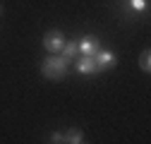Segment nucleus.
I'll return each mask as SVG.
<instances>
[{"label": "nucleus", "mask_w": 151, "mask_h": 144, "mask_svg": "<svg viewBox=\"0 0 151 144\" xmlns=\"http://www.w3.org/2000/svg\"><path fill=\"white\" fill-rule=\"evenodd\" d=\"M67 67H70L67 58H63L60 53H50L46 60H41V75L46 79H63L67 75Z\"/></svg>", "instance_id": "f257e3e1"}, {"label": "nucleus", "mask_w": 151, "mask_h": 144, "mask_svg": "<svg viewBox=\"0 0 151 144\" xmlns=\"http://www.w3.org/2000/svg\"><path fill=\"white\" fill-rule=\"evenodd\" d=\"M63 46H65V36H63V31L50 29V31L43 34V48H46L48 53H60Z\"/></svg>", "instance_id": "f03ea898"}, {"label": "nucleus", "mask_w": 151, "mask_h": 144, "mask_svg": "<svg viewBox=\"0 0 151 144\" xmlns=\"http://www.w3.org/2000/svg\"><path fill=\"white\" fill-rule=\"evenodd\" d=\"M79 41V53L82 55H96V53L101 50V41H99V36H93V34H86L82 36Z\"/></svg>", "instance_id": "7ed1b4c3"}, {"label": "nucleus", "mask_w": 151, "mask_h": 144, "mask_svg": "<svg viewBox=\"0 0 151 144\" xmlns=\"http://www.w3.org/2000/svg\"><path fill=\"white\" fill-rule=\"evenodd\" d=\"M74 60H77L74 63V70H77L79 75H96V72H101L93 55H82V58H74Z\"/></svg>", "instance_id": "20e7f679"}, {"label": "nucleus", "mask_w": 151, "mask_h": 144, "mask_svg": "<svg viewBox=\"0 0 151 144\" xmlns=\"http://www.w3.org/2000/svg\"><path fill=\"white\" fill-rule=\"evenodd\" d=\"M96 65H99V70H110V67H115V63H118V58H115V53H110V50H99L96 55Z\"/></svg>", "instance_id": "39448f33"}, {"label": "nucleus", "mask_w": 151, "mask_h": 144, "mask_svg": "<svg viewBox=\"0 0 151 144\" xmlns=\"http://www.w3.org/2000/svg\"><path fill=\"white\" fill-rule=\"evenodd\" d=\"M60 55L63 58H67V60H74L79 55V41L74 39V41H65V46H63V50H60Z\"/></svg>", "instance_id": "423d86ee"}, {"label": "nucleus", "mask_w": 151, "mask_h": 144, "mask_svg": "<svg viewBox=\"0 0 151 144\" xmlns=\"http://www.w3.org/2000/svg\"><path fill=\"white\" fill-rule=\"evenodd\" d=\"M65 142H70V144H82V142H84V132H82L79 127H70V130L65 132Z\"/></svg>", "instance_id": "0eeeda50"}, {"label": "nucleus", "mask_w": 151, "mask_h": 144, "mask_svg": "<svg viewBox=\"0 0 151 144\" xmlns=\"http://www.w3.org/2000/svg\"><path fill=\"white\" fill-rule=\"evenodd\" d=\"M127 7L132 12H144L149 7V0H127Z\"/></svg>", "instance_id": "6e6552de"}, {"label": "nucleus", "mask_w": 151, "mask_h": 144, "mask_svg": "<svg viewBox=\"0 0 151 144\" xmlns=\"http://www.w3.org/2000/svg\"><path fill=\"white\" fill-rule=\"evenodd\" d=\"M139 65H142V70H144V72H149V70H151V53H149V50H144V53H142Z\"/></svg>", "instance_id": "1a4fd4ad"}, {"label": "nucleus", "mask_w": 151, "mask_h": 144, "mask_svg": "<svg viewBox=\"0 0 151 144\" xmlns=\"http://www.w3.org/2000/svg\"><path fill=\"white\" fill-rule=\"evenodd\" d=\"M50 142H53V144H60V142H65V135H63V132H53V135H50Z\"/></svg>", "instance_id": "9d476101"}, {"label": "nucleus", "mask_w": 151, "mask_h": 144, "mask_svg": "<svg viewBox=\"0 0 151 144\" xmlns=\"http://www.w3.org/2000/svg\"><path fill=\"white\" fill-rule=\"evenodd\" d=\"M0 14H3V5H0Z\"/></svg>", "instance_id": "9b49d317"}]
</instances>
